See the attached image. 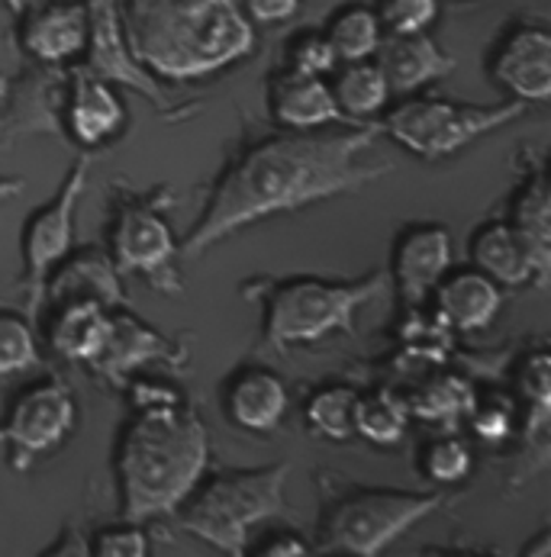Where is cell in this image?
Listing matches in <instances>:
<instances>
[{"mask_svg":"<svg viewBox=\"0 0 551 557\" xmlns=\"http://www.w3.org/2000/svg\"><path fill=\"white\" fill-rule=\"evenodd\" d=\"M378 133L381 126L284 129L242 149L210 187L200 220L187 239L177 242V255L200 258L213 245L268 216L365 190L391 168L362 164V152L375 146Z\"/></svg>","mask_w":551,"mask_h":557,"instance_id":"1","label":"cell"},{"mask_svg":"<svg viewBox=\"0 0 551 557\" xmlns=\"http://www.w3.org/2000/svg\"><path fill=\"white\" fill-rule=\"evenodd\" d=\"M210 468L207 422L181 403L136 406L117 442L120 516L152 522L174 516Z\"/></svg>","mask_w":551,"mask_h":557,"instance_id":"2","label":"cell"},{"mask_svg":"<svg viewBox=\"0 0 551 557\" xmlns=\"http://www.w3.org/2000/svg\"><path fill=\"white\" fill-rule=\"evenodd\" d=\"M133 55L158 81H200L255 52V23L236 0H120Z\"/></svg>","mask_w":551,"mask_h":557,"instance_id":"3","label":"cell"},{"mask_svg":"<svg viewBox=\"0 0 551 557\" xmlns=\"http://www.w3.org/2000/svg\"><path fill=\"white\" fill-rule=\"evenodd\" d=\"M287 461L220 471L210 480H200L174 516L204 545L230 557H242L261 525L287 516Z\"/></svg>","mask_w":551,"mask_h":557,"instance_id":"4","label":"cell"},{"mask_svg":"<svg viewBox=\"0 0 551 557\" xmlns=\"http://www.w3.org/2000/svg\"><path fill=\"white\" fill-rule=\"evenodd\" d=\"M388 290V274L358 281L291 277L265 294V342L284 355L297 345H316L335 332H352L355 313Z\"/></svg>","mask_w":551,"mask_h":557,"instance_id":"5","label":"cell"},{"mask_svg":"<svg viewBox=\"0 0 551 557\" xmlns=\"http://www.w3.org/2000/svg\"><path fill=\"white\" fill-rule=\"evenodd\" d=\"M445 503V493H406V490H355L335 499L319 519L316 548L326 555L375 557L388 552L400 535L432 516Z\"/></svg>","mask_w":551,"mask_h":557,"instance_id":"6","label":"cell"},{"mask_svg":"<svg viewBox=\"0 0 551 557\" xmlns=\"http://www.w3.org/2000/svg\"><path fill=\"white\" fill-rule=\"evenodd\" d=\"M529 103L506 100L493 107L455 103L442 97H409L384 113L381 129L396 146L423 161H439L462 152L474 139L519 120Z\"/></svg>","mask_w":551,"mask_h":557,"instance_id":"7","label":"cell"},{"mask_svg":"<svg viewBox=\"0 0 551 557\" xmlns=\"http://www.w3.org/2000/svg\"><path fill=\"white\" fill-rule=\"evenodd\" d=\"M78 425V399L59 377L29 384L7 406L0 419V445L7 468L26 474L39 458L69 442Z\"/></svg>","mask_w":551,"mask_h":557,"instance_id":"8","label":"cell"},{"mask_svg":"<svg viewBox=\"0 0 551 557\" xmlns=\"http://www.w3.org/2000/svg\"><path fill=\"white\" fill-rule=\"evenodd\" d=\"M110 258L123 277H143L171 297L184 290L177 277L181 255L174 230L152 200H133L117 210L110 226Z\"/></svg>","mask_w":551,"mask_h":557,"instance_id":"9","label":"cell"},{"mask_svg":"<svg viewBox=\"0 0 551 557\" xmlns=\"http://www.w3.org/2000/svg\"><path fill=\"white\" fill-rule=\"evenodd\" d=\"M90 177V156H81L65 174L59 194L26 220L23 230V287L29 294V319L42 307V287L52 268L75 248V213Z\"/></svg>","mask_w":551,"mask_h":557,"instance_id":"10","label":"cell"},{"mask_svg":"<svg viewBox=\"0 0 551 557\" xmlns=\"http://www.w3.org/2000/svg\"><path fill=\"white\" fill-rule=\"evenodd\" d=\"M84 7H87V46H84L81 69L107 84H123L139 90L158 110H171L161 81L133 55L126 42L120 0H84Z\"/></svg>","mask_w":551,"mask_h":557,"instance_id":"11","label":"cell"},{"mask_svg":"<svg viewBox=\"0 0 551 557\" xmlns=\"http://www.w3.org/2000/svg\"><path fill=\"white\" fill-rule=\"evenodd\" d=\"M490 78L519 103H549L551 33L539 23L513 26L493 49Z\"/></svg>","mask_w":551,"mask_h":557,"instance_id":"12","label":"cell"},{"mask_svg":"<svg viewBox=\"0 0 551 557\" xmlns=\"http://www.w3.org/2000/svg\"><path fill=\"white\" fill-rule=\"evenodd\" d=\"M156 361L181 364L184 351L171 338H164L158 329H152L149 322H143L136 313H130L126 307H117L110 313V335H107L100 355L90 361V368L103 381H110L117 387H126L139 368H149Z\"/></svg>","mask_w":551,"mask_h":557,"instance_id":"13","label":"cell"},{"mask_svg":"<svg viewBox=\"0 0 551 557\" xmlns=\"http://www.w3.org/2000/svg\"><path fill=\"white\" fill-rule=\"evenodd\" d=\"M20 49L39 65H72L87 46L84 0H49L16 16Z\"/></svg>","mask_w":551,"mask_h":557,"instance_id":"14","label":"cell"},{"mask_svg":"<svg viewBox=\"0 0 551 557\" xmlns=\"http://www.w3.org/2000/svg\"><path fill=\"white\" fill-rule=\"evenodd\" d=\"M452 268V236L439 223L406 226L394 242V284L406 307H423Z\"/></svg>","mask_w":551,"mask_h":557,"instance_id":"15","label":"cell"},{"mask_svg":"<svg viewBox=\"0 0 551 557\" xmlns=\"http://www.w3.org/2000/svg\"><path fill=\"white\" fill-rule=\"evenodd\" d=\"M65 304V300H97L110 310L126 307V290H123V274L117 271L110 251L103 248H72L46 277L42 287V304Z\"/></svg>","mask_w":551,"mask_h":557,"instance_id":"16","label":"cell"},{"mask_svg":"<svg viewBox=\"0 0 551 557\" xmlns=\"http://www.w3.org/2000/svg\"><path fill=\"white\" fill-rule=\"evenodd\" d=\"M69 97H65V126L69 136L84 149H100L117 139L126 126V107L113 84L84 72L81 65L69 75Z\"/></svg>","mask_w":551,"mask_h":557,"instance_id":"17","label":"cell"},{"mask_svg":"<svg viewBox=\"0 0 551 557\" xmlns=\"http://www.w3.org/2000/svg\"><path fill=\"white\" fill-rule=\"evenodd\" d=\"M375 62L391 84V94L400 97H409L432 81L449 78L458 69V59L442 52L429 33H384Z\"/></svg>","mask_w":551,"mask_h":557,"instance_id":"18","label":"cell"},{"mask_svg":"<svg viewBox=\"0 0 551 557\" xmlns=\"http://www.w3.org/2000/svg\"><path fill=\"white\" fill-rule=\"evenodd\" d=\"M436 317L442 325L458 332H483L503 310V287L483 271H455L436 284L432 290Z\"/></svg>","mask_w":551,"mask_h":557,"instance_id":"19","label":"cell"},{"mask_svg":"<svg viewBox=\"0 0 551 557\" xmlns=\"http://www.w3.org/2000/svg\"><path fill=\"white\" fill-rule=\"evenodd\" d=\"M268 107L281 129H326L342 123L339 103L326 78L281 72L268 87Z\"/></svg>","mask_w":551,"mask_h":557,"instance_id":"20","label":"cell"},{"mask_svg":"<svg viewBox=\"0 0 551 557\" xmlns=\"http://www.w3.org/2000/svg\"><path fill=\"white\" fill-rule=\"evenodd\" d=\"M223 403H226V416L233 425L265 435V432H274L281 425L291 394L274 371L245 368V371L233 374Z\"/></svg>","mask_w":551,"mask_h":557,"instance_id":"21","label":"cell"},{"mask_svg":"<svg viewBox=\"0 0 551 557\" xmlns=\"http://www.w3.org/2000/svg\"><path fill=\"white\" fill-rule=\"evenodd\" d=\"M472 261L477 271L493 277L500 287H539L532 255L510 220H487L472 236Z\"/></svg>","mask_w":551,"mask_h":557,"instance_id":"22","label":"cell"},{"mask_svg":"<svg viewBox=\"0 0 551 557\" xmlns=\"http://www.w3.org/2000/svg\"><path fill=\"white\" fill-rule=\"evenodd\" d=\"M110 307L97 304V300H65L56 304V317L49 322V345L56 355H62L65 361H78L90 364L107 335H110Z\"/></svg>","mask_w":551,"mask_h":557,"instance_id":"23","label":"cell"},{"mask_svg":"<svg viewBox=\"0 0 551 557\" xmlns=\"http://www.w3.org/2000/svg\"><path fill=\"white\" fill-rule=\"evenodd\" d=\"M510 223L532 255L539 290H546L551 281V190L542 168H536L532 177L516 190Z\"/></svg>","mask_w":551,"mask_h":557,"instance_id":"24","label":"cell"},{"mask_svg":"<svg viewBox=\"0 0 551 557\" xmlns=\"http://www.w3.org/2000/svg\"><path fill=\"white\" fill-rule=\"evenodd\" d=\"M329 87H332V97L339 103V113L348 120H358V123L378 116L391 100V84H388L375 59L335 65Z\"/></svg>","mask_w":551,"mask_h":557,"instance_id":"25","label":"cell"},{"mask_svg":"<svg viewBox=\"0 0 551 557\" xmlns=\"http://www.w3.org/2000/svg\"><path fill=\"white\" fill-rule=\"evenodd\" d=\"M413 412H409V399L394 394L391 387H378L371 394H358L355 406V435H362L371 445L391 448L400 445L406 435Z\"/></svg>","mask_w":551,"mask_h":557,"instance_id":"26","label":"cell"},{"mask_svg":"<svg viewBox=\"0 0 551 557\" xmlns=\"http://www.w3.org/2000/svg\"><path fill=\"white\" fill-rule=\"evenodd\" d=\"M326 39H329L339 65L342 62H365V59H375V52L384 39V26L378 20V10L355 3V7L339 10L329 20Z\"/></svg>","mask_w":551,"mask_h":557,"instance_id":"27","label":"cell"},{"mask_svg":"<svg viewBox=\"0 0 551 557\" xmlns=\"http://www.w3.org/2000/svg\"><path fill=\"white\" fill-rule=\"evenodd\" d=\"M355 406L358 391L348 384H329L319 387L304 406V422L314 435H322L329 442H348L355 438Z\"/></svg>","mask_w":551,"mask_h":557,"instance_id":"28","label":"cell"},{"mask_svg":"<svg viewBox=\"0 0 551 557\" xmlns=\"http://www.w3.org/2000/svg\"><path fill=\"white\" fill-rule=\"evenodd\" d=\"M551 364H549V351L539 348L532 351L523 368H519V397L526 403V442L529 445H539L546 442L549 435V422H551Z\"/></svg>","mask_w":551,"mask_h":557,"instance_id":"29","label":"cell"},{"mask_svg":"<svg viewBox=\"0 0 551 557\" xmlns=\"http://www.w3.org/2000/svg\"><path fill=\"white\" fill-rule=\"evenodd\" d=\"M39 338L33 319L13 310H0V377L26 374L39 368Z\"/></svg>","mask_w":551,"mask_h":557,"instance_id":"30","label":"cell"},{"mask_svg":"<svg viewBox=\"0 0 551 557\" xmlns=\"http://www.w3.org/2000/svg\"><path fill=\"white\" fill-rule=\"evenodd\" d=\"M472 468L474 455L472 448H468V442L458 438V435H449V432L439 435V438H432L423 448V458H419V471L432 480V483H442V486L468 480Z\"/></svg>","mask_w":551,"mask_h":557,"instance_id":"31","label":"cell"},{"mask_svg":"<svg viewBox=\"0 0 551 557\" xmlns=\"http://www.w3.org/2000/svg\"><path fill=\"white\" fill-rule=\"evenodd\" d=\"M472 403L474 394L462 381H439L409 399V412L429 422H455L462 412L472 409Z\"/></svg>","mask_w":551,"mask_h":557,"instance_id":"32","label":"cell"},{"mask_svg":"<svg viewBox=\"0 0 551 557\" xmlns=\"http://www.w3.org/2000/svg\"><path fill=\"white\" fill-rule=\"evenodd\" d=\"M378 20L384 33H426L439 20V0H381Z\"/></svg>","mask_w":551,"mask_h":557,"instance_id":"33","label":"cell"},{"mask_svg":"<svg viewBox=\"0 0 551 557\" xmlns=\"http://www.w3.org/2000/svg\"><path fill=\"white\" fill-rule=\"evenodd\" d=\"M149 548L152 545H149L143 522H130V519H123L120 525L97 529V535L90 542V555L100 557H146Z\"/></svg>","mask_w":551,"mask_h":557,"instance_id":"34","label":"cell"},{"mask_svg":"<svg viewBox=\"0 0 551 557\" xmlns=\"http://www.w3.org/2000/svg\"><path fill=\"white\" fill-rule=\"evenodd\" d=\"M339 59L326 39V33H304L291 42L287 49V69L301 72V75H316V78H329L335 72Z\"/></svg>","mask_w":551,"mask_h":557,"instance_id":"35","label":"cell"},{"mask_svg":"<svg viewBox=\"0 0 551 557\" xmlns=\"http://www.w3.org/2000/svg\"><path fill=\"white\" fill-rule=\"evenodd\" d=\"M468 412H472V425L477 438H483V442H503L516 429V403L510 397H474Z\"/></svg>","mask_w":551,"mask_h":557,"instance_id":"36","label":"cell"},{"mask_svg":"<svg viewBox=\"0 0 551 557\" xmlns=\"http://www.w3.org/2000/svg\"><path fill=\"white\" fill-rule=\"evenodd\" d=\"M236 3L252 23H268V26L287 23L301 10V0H236Z\"/></svg>","mask_w":551,"mask_h":557,"instance_id":"37","label":"cell"},{"mask_svg":"<svg viewBox=\"0 0 551 557\" xmlns=\"http://www.w3.org/2000/svg\"><path fill=\"white\" fill-rule=\"evenodd\" d=\"M314 545L304 542L297 532H274L268 535L261 545H248L252 555H271V557H294V555H307Z\"/></svg>","mask_w":551,"mask_h":557,"instance_id":"38","label":"cell"},{"mask_svg":"<svg viewBox=\"0 0 551 557\" xmlns=\"http://www.w3.org/2000/svg\"><path fill=\"white\" fill-rule=\"evenodd\" d=\"M56 555H62V557L90 555V542L81 535L75 525H65V529H59V539L46 548V557H56Z\"/></svg>","mask_w":551,"mask_h":557,"instance_id":"39","label":"cell"},{"mask_svg":"<svg viewBox=\"0 0 551 557\" xmlns=\"http://www.w3.org/2000/svg\"><path fill=\"white\" fill-rule=\"evenodd\" d=\"M551 555V535L549 532H539L532 545L523 548V557H549Z\"/></svg>","mask_w":551,"mask_h":557,"instance_id":"40","label":"cell"},{"mask_svg":"<svg viewBox=\"0 0 551 557\" xmlns=\"http://www.w3.org/2000/svg\"><path fill=\"white\" fill-rule=\"evenodd\" d=\"M23 187H26V181H23V177H0V203H3V200L20 197V194H23Z\"/></svg>","mask_w":551,"mask_h":557,"instance_id":"41","label":"cell"},{"mask_svg":"<svg viewBox=\"0 0 551 557\" xmlns=\"http://www.w3.org/2000/svg\"><path fill=\"white\" fill-rule=\"evenodd\" d=\"M39 3H49V0H3V7L13 13V16H23L26 10H33V7H39Z\"/></svg>","mask_w":551,"mask_h":557,"instance_id":"42","label":"cell"},{"mask_svg":"<svg viewBox=\"0 0 551 557\" xmlns=\"http://www.w3.org/2000/svg\"><path fill=\"white\" fill-rule=\"evenodd\" d=\"M7 94H10V78H7V75L0 72V100H3Z\"/></svg>","mask_w":551,"mask_h":557,"instance_id":"43","label":"cell"}]
</instances>
